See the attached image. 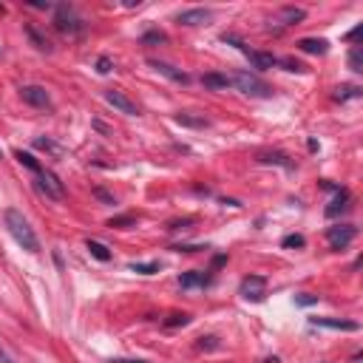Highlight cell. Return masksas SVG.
I'll use <instances>...</instances> for the list:
<instances>
[{
  "mask_svg": "<svg viewBox=\"0 0 363 363\" xmlns=\"http://www.w3.org/2000/svg\"><path fill=\"white\" fill-rule=\"evenodd\" d=\"M0 363H15V360H12V357H9L3 349H0Z\"/></svg>",
  "mask_w": 363,
  "mask_h": 363,
  "instance_id": "836d02e7",
  "label": "cell"
},
{
  "mask_svg": "<svg viewBox=\"0 0 363 363\" xmlns=\"http://www.w3.org/2000/svg\"><path fill=\"white\" fill-rule=\"evenodd\" d=\"M352 97H360V88L357 85H341V88H335V100H352Z\"/></svg>",
  "mask_w": 363,
  "mask_h": 363,
  "instance_id": "7402d4cb",
  "label": "cell"
},
{
  "mask_svg": "<svg viewBox=\"0 0 363 363\" xmlns=\"http://www.w3.org/2000/svg\"><path fill=\"white\" fill-rule=\"evenodd\" d=\"M298 49L306 52V54H327L329 52V43L321 40V37H304V40H298Z\"/></svg>",
  "mask_w": 363,
  "mask_h": 363,
  "instance_id": "4fadbf2b",
  "label": "cell"
},
{
  "mask_svg": "<svg viewBox=\"0 0 363 363\" xmlns=\"http://www.w3.org/2000/svg\"><path fill=\"white\" fill-rule=\"evenodd\" d=\"M349 207V191H338V196H335V202L327 207V216L332 218V216H338L341 210H346Z\"/></svg>",
  "mask_w": 363,
  "mask_h": 363,
  "instance_id": "d6986e66",
  "label": "cell"
},
{
  "mask_svg": "<svg viewBox=\"0 0 363 363\" xmlns=\"http://www.w3.org/2000/svg\"><path fill=\"white\" fill-rule=\"evenodd\" d=\"M97 71H100V74H108V71H111V60H108V57H100V60H97Z\"/></svg>",
  "mask_w": 363,
  "mask_h": 363,
  "instance_id": "f1b7e54d",
  "label": "cell"
},
{
  "mask_svg": "<svg viewBox=\"0 0 363 363\" xmlns=\"http://www.w3.org/2000/svg\"><path fill=\"white\" fill-rule=\"evenodd\" d=\"M312 327H324V329H346V332H355L357 324L355 321H338V318H309Z\"/></svg>",
  "mask_w": 363,
  "mask_h": 363,
  "instance_id": "7c38bea8",
  "label": "cell"
},
{
  "mask_svg": "<svg viewBox=\"0 0 363 363\" xmlns=\"http://www.w3.org/2000/svg\"><path fill=\"white\" fill-rule=\"evenodd\" d=\"M191 321L188 315H170V321H168V327H185Z\"/></svg>",
  "mask_w": 363,
  "mask_h": 363,
  "instance_id": "4316f807",
  "label": "cell"
},
{
  "mask_svg": "<svg viewBox=\"0 0 363 363\" xmlns=\"http://www.w3.org/2000/svg\"><path fill=\"white\" fill-rule=\"evenodd\" d=\"M355 236H357V230H355L352 224H338V227H329V230H327V242H329L332 250H343V247H349Z\"/></svg>",
  "mask_w": 363,
  "mask_h": 363,
  "instance_id": "277c9868",
  "label": "cell"
},
{
  "mask_svg": "<svg viewBox=\"0 0 363 363\" xmlns=\"http://www.w3.org/2000/svg\"><path fill=\"white\" fill-rule=\"evenodd\" d=\"M29 37L37 43V49H43V52H52V43H49V40H43V37L37 34V29H29Z\"/></svg>",
  "mask_w": 363,
  "mask_h": 363,
  "instance_id": "d4e9b609",
  "label": "cell"
},
{
  "mask_svg": "<svg viewBox=\"0 0 363 363\" xmlns=\"http://www.w3.org/2000/svg\"><path fill=\"white\" fill-rule=\"evenodd\" d=\"M128 224H133V218H131V216H122V218H111V227H128Z\"/></svg>",
  "mask_w": 363,
  "mask_h": 363,
  "instance_id": "1f68e13d",
  "label": "cell"
},
{
  "mask_svg": "<svg viewBox=\"0 0 363 363\" xmlns=\"http://www.w3.org/2000/svg\"><path fill=\"white\" fill-rule=\"evenodd\" d=\"M281 244H284V247H304V244H306V239L295 233V236H287V239H284Z\"/></svg>",
  "mask_w": 363,
  "mask_h": 363,
  "instance_id": "484cf974",
  "label": "cell"
},
{
  "mask_svg": "<svg viewBox=\"0 0 363 363\" xmlns=\"http://www.w3.org/2000/svg\"><path fill=\"white\" fill-rule=\"evenodd\" d=\"M145 43H165V34L162 31H151V34H145Z\"/></svg>",
  "mask_w": 363,
  "mask_h": 363,
  "instance_id": "4dcf8cb0",
  "label": "cell"
},
{
  "mask_svg": "<svg viewBox=\"0 0 363 363\" xmlns=\"http://www.w3.org/2000/svg\"><path fill=\"white\" fill-rule=\"evenodd\" d=\"M176 122L179 125H185V128H207L210 119L205 114H193V111H179L176 114Z\"/></svg>",
  "mask_w": 363,
  "mask_h": 363,
  "instance_id": "5bb4252c",
  "label": "cell"
},
{
  "mask_svg": "<svg viewBox=\"0 0 363 363\" xmlns=\"http://www.w3.org/2000/svg\"><path fill=\"white\" fill-rule=\"evenodd\" d=\"M258 162H261V165H281V168H292L290 156L281 154V151H261V154H258Z\"/></svg>",
  "mask_w": 363,
  "mask_h": 363,
  "instance_id": "9a60e30c",
  "label": "cell"
},
{
  "mask_svg": "<svg viewBox=\"0 0 363 363\" xmlns=\"http://www.w3.org/2000/svg\"><path fill=\"white\" fill-rule=\"evenodd\" d=\"M239 295H242L244 301H261V298L267 295V279H261V276H247V279L242 281V287H239Z\"/></svg>",
  "mask_w": 363,
  "mask_h": 363,
  "instance_id": "8992f818",
  "label": "cell"
},
{
  "mask_svg": "<svg viewBox=\"0 0 363 363\" xmlns=\"http://www.w3.org/2000/svg\"><path fill=\"white\" fill-rule=\"evenodd\" d=\"M202 82H205V88H210V91L230 88V77H227V74H205Z\"/></svg>",
  "mask_w": 363,
  "mask_h": 363,
  "instance_id": "ac0fdd59",
  "label": "cell"
},
{
  "mask_svg": "<svg viewBox=\"0 0 363 363\" xmlns=\"http://www.w3.org/2000/svg\"><path fill=\"white\" fill-rule=\"evenodd\" d=\"M111 363H151V360H136V357H114Z\"/></svg>",
  "mask_w": 363,
  "mask_h": 363,
  "instance_id": "d6a6232c",
  "label": "cell"
},
{
  "mask_svg": "<svg viewBox=\"0 0 363 363\" xmlns=\"http://www.w3.org/2000/svg\"><path fill=\"white\" fill-rule=\"evenodd\" d=\"M37 191L45 196V199H52V202H60L63 199V185H60V179L49 170H40L37 173Z\"/></svg>",
  "mask_w": 363,
  "mask_h": 363,
  "instance_id": "3957f363",
  "label": "cell"
},
{
  "mask_svg": "<svg viewBox=\"0 0 363 363\" xmlns=\"http://www.w3.org/2000/svg\"><path fill=\"white\" fill-rule=\"evenodd\" d=\"M131 269H133V272H142V276H154V272L159 269V264H156V261H148V264H131Z\"/></svg>",
  "mask_w": 363,
  "mask_h": 363,
  "instance_id": "603a6c76",
  "label": "cell"
},
{
  "mask_svg": "<svg viewBox=\"0 0 363 363\" xmlns=\"http://www.w3.org/2000/svg\"><path fill=\"white\" fill-rule=\"evenodd\" d=\"M3 221H6V230L12 233V239H15L26 253H37V250H40V242H37V236H34V230H31V224H29V218H26L20 210L9 207V210L3 213Z\"/></svg>",
  "mask_w": 363,
  "mask_h": 363,
  "instance_id": "6da1fadb",
  "label": "cell"
},
{
  "mask_svg": "<svg viewBox=\"0 0 363 363\" xmlns=\"http://www.w3.org/2000/svg\"><path fill=\"white\" fill-rule=\"evenodd\" d=\"M306 17V12L304 9H295V6H284L281 12H279V23L281 26H295V23H301Z\"/></svg>",
  "mask_w": 363,
  "mask_h": 363,
  "instance_id": "2e32d148",
  "label": "cell"
},
{
  "mask_svg": "<svg viewBox=\"0 0 363 363\" xmlns=\"http://www.w3.org/2000/svg\"><path fill=\"white\" fill-rule=\"evenodd\" d=\"M151 68H156L159 74H165L168 80H173V82H182V85H188L191 82V77L182 71V68H176V66H170V63H162V60H151Z\"/></svg>",
  "mask_w": 363,
  "mask_h": 363,
  "instance_id": "8fae6325",
  "label": "cell"
},
{
  "mask_svg": "<svg viewBox=\"0 0 363 363\" xmlns=\"http://www.w3.org/2000/svg\"><path fill=\"white\" fill-rule=\"evenodd\" d=\"M210 17H213L210 9H185V12H179L176 23H182V26H205V23H210Z\"/></svg>",
  "mask_w": 363,
  "mask_h": 363,
  "instance_id": "9c48e42d",
  "label": "cell"
},
{
  "mask_svg": "<svg viewBox=\"0 0 363 363\" xmlns=\"http://www.w3.org/2000/svg\"><path fill=\"white\" fill-rule=\"evenodd\" d=\"M88 253L94 255L97 261H111V253H108V247H105V244H100V242H88Z\"/></svg>",
  "mask_w": 363,
  "mask_h": 363,
  "instance_id": "ffe728a7",
  "label": "cell"
},
{
  "mask_svg": "<svg viewBox=\"0 0 363 363\" xmlns=\"http://www.w3.org/2000/svg\"><path fill=\"white\" fill-rule=\"evenodd\" d=\"M295 301H298L301 306H309V304H318V295H306V292H304V295H298Z\"/></svg>",
  "mask_w": 363,
  "mask_h": 363,
  "instance_id": "f546056e",
  "label": "cell"
},
{
  "mask_svg": "<svg viewBox=\"0 0 363 363\" xmlns=\"http://www.w3.org/2000/svg\"><path fill=\"white\" fill-rule=\"evenodd\" d=\"M230 85H236L242 94H247V97H272V88H269L264 80H258L255 74H250V71L233 74V77H230Z\"/></svg>",
  "mask_w": 363,
  "mask_h": 363,
  "instance_id": "7a4b0ae2",
  "label": "cell"
},
{
  "mask_svg": "<svg viewBox=\"0 0 363 363\" xmlns=\"http://www.w3.org/2000/svg\"><path fill=\"white\" fill-rule=\"evenodd\" d=\"M179 284L185 287V290H193V287H207L210 279L205 276V272H185V276L179 279Z\"/></svg>",
  "mask_w": 363,
  "mask_h": 363,
  "instance_id": "e0dca14e",
  "label": "cell"
},
{
  "mask_svg": "<svg viewBox=\"0 0 363 363\" xmlns=\"http://www.w3.org/2000/svg\"><path fill=\"white\" fill-rule=\"evenodd\" d=\"M349 68H352L355 74H360V71H363V60H360V49H352V52H349Z\"/></svg>",
  "mask_w": 363,
  "mask_h": 363,
  "instance_id": "cb8c5ba5",
  "label": "cell"
},
{
  "mask_svg": "<svg viewBox=\"0 0 363 363\" xmlns=\"http://www.w3.org/2000/svg\"><path fill=\"white\" fill-rule=\"evenodd\" d=\"M57 29L63 34H80L82 31V20L77 17V12L71 6H57V17H54Z\"/></svg>",
  "mask_w": 363,
  "mask_h": 363,
  "instance_id": "5b68a950",
  "label": "cell"
},
{
  "mask_svg": "<svg viewBox=\"0 0 363 363\" xmlns=\"http://www.w3.org/2000/svg\"><path fill=\"white\" fill-rule=\"evenodd\" d=\"M281 66H284V71H304V66L301 63H295V60H279Z\"/></svg>",
  "mask_w": 363,
  "mask_h": 363,
  "instance_id": "83f0119b",
  "label": "cell"
},
{
  "mask_svg": "<svg viewBox=\"0 0 363 363\" xmlns=\"http://www.w3.org/2000/svg\"><path fill=\"white\" fill-rule=\"evenodd\" d=\"M20 97H23V103H29L34 108H49L52 105L49 91H45L43 85H23L20 88Z\"/></svg>",
  "mask_w": 363,
  "mask_h": 363,
  "instance_id": "52a82bcc",
  "label": "cell"
},
{
  "mask_svg": "<svg viewBox=\"0 0 363 363\" xmlns=\"http://www.w3.org/2000/svg\"><path fill=\"white\" fill-rule=\"evenodd\" d=\"M15 156H17V162H20L23 168H29L31 173H40V170H43V168H40V162H37V159H34L31 154H23V151H17Z\"/></svg>",
  "mask_w": 363,
  "mask_h": 363,
  "instance_id": "44dd1931",
  "label": "cell"
},
{
  "mask_svg": "<svg viewBox=\"0 0 363 363\" xmlns=\"http://www.w3.org/2000/svg\"><path fill=\"white\" fill-rule=\"evenodd\" d=\"M239 49L247 54V60L253 63V68H258V71H267V68H272V66H276L279 60L276 57H272V54H264V52H255V49H247V45H242L239 43Z\"/></svg>",
  "mask_w": 363,
  "mask_h": 363,
  "instance_id": "30bf717a",
  "label": "cell"
},
{
  "mask_svg": "<svg viewBox=\"0 0 363 363\" xmlns=\"http://www.w3.org/2000/svg\"><path fill=\"white\" fill-rule=\"evenodd\" d=\"M105 100H108L117 111H122V114H128V117H136V114H140L136 103H133V100H128V97L122 94V91H117V88H108V91H105Z\"/></svg>",
  "mask_w": 363,
  "mask_h": 363,
  "instance_id": "ba28073f",
  "label": "cell"
}]
</instances>
